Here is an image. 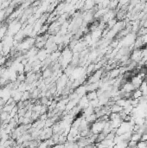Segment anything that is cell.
I'll list each match as a JSON object with an SVG mask.
<instances>
[{"mask_svg":"<svg viewBox=\"0 0 147 148\" xmlns=\"http://www.w3.org/2000/svg\"><path fill=\"white\" fill-rule=\"evenodd\" d=\"M123 111V107H119L117 104H113L112 106L110 107V112L111 113H120Z\"/></svg>","mask_w":147,"mask_h":148,"instance_id":"6da1fadb","label":"cell"},{"mask_svg":"<svg viewBox=\"0 0 147 148\" xmlns=\"http://www.w3.org/2000/svg\"><path fill=\"white\" fill-rule=\"evenodd\" d=\"M8 115H9L8 113H6V112H4V111L0 113V119H1L2 122H4V121H5V120H6L7 118H8Z\"/></svg>","mask_w":147,"mask_h":148,"instance_id":"7a4b0ae2","label":"cell"},{"mask_svg":"<svg viewBox=\"0 0 147 148\" xmlns=\"http://www.w3.org/2000/svg\"><path fill=\"white\" fill-rule=\"evenodd\" d=\"M137 147L138 148H147V142L140 140V141L137 144Z\"/></svg>","mask_w":147,"mask_h":148,"instance_id":"3957f363","label":"cell"},{"mask_svg":"<svg viewBox=\"0 0 147 148\" xmlns=\"http://www.w3.org/2000/svg\"><path fill=\"white\" fill-rule=\"evenodd\" d=\"M42 76L44 78H49V76H51V70L49 68H47L46 70L43 71V74H42Z\"/></svg>","mask_w":147,"mask_h":148,"instance_id":"277c9868","label":"cell"},{"mask_svg":"<svg viewBox=\"0 0 147 148\" xmlns=\"http://www.w3.org/2000/svg\"><path fill=\"white\" fill-rule=\"evenodd\" d=\"M25 79H26V76H25L24 74H20L17 75V81H19L20 82H23L25 81Z\"/></svg>","mask_w":147,"mask_h":148,"instance_id":"5b68a950","label":"cell"},{"mask_svg":"<svg viewBox=\"0 0 147 148\" xmlns=\"http://www.w3.org/2000/svg\"><path fill=\"white\" fill-rule=\"evenodd\" d=\"M5 16V10H0V21H2Z\"/></svg>","mask_w":147,"mask_h":148,"instance_id":"8992f818","label":"cell"}]
</instances>
